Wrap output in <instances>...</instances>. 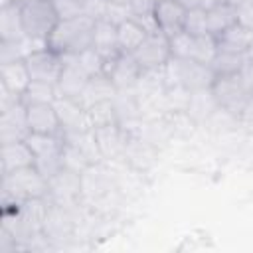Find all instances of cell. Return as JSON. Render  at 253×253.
<instances>
[{
  "label": "cell",
  "mask_w": 253,
  "mask_h": 253,
  "mask_svg": "<svg viewBox=\"0 0 253 253\" xmlns=\"http://www.w3.org/2000/svg\"><path fill=\"white\" fill-rule=\"evenodd\" d=\"M93 26H95V20L85 14L61 18L57 22V26L53 28L51 36L47 38V47L51 51L59 53L61 57L79 53V51L91 47Z\"/></svg>",
  "instance_id": "cell-1"
},
{
  "label": "cell",
  "mask_w": 253,
  "mask_h": 253,
  "mask_svg": "<svg viewBox=\"0 0 253 253\" xmlns=\"http://www.w3.org/2000/svg\"><path fill=\"white\" fill-rule=\"evenodd\" d=\"M47 178L36 166L2 174V206H14L30 198H47Z\"/></svg>",
  "instance_id": "cell-2"
},
{
  "label": "cell",
  "mask_w": 253,
  "mask_h": 253,
  "mask_svg": "<svg viewBox=\"0 0 253 253\" xmlns=\"http://www.w3.org/2000/svg\"><path fill=\"white\" fill-rule=\"evenodd\" d=\"M166 87H182L188 93L211 89L215 81V73L208 63H200L194 59L172 57L168 65L162 69Z\"/></svg>",
  "instance_id": "cell-3"
},
{
  "label": "cell",
  "mask_w": 253,
  "mask_h": 253,
  "mask_svg": "<svg viewBox=\"0 0 253 253\" xmlns=\"http://www.w3.org/2000/svg\"><path fill=\"white\" fill-rule=\"evenodd\" d=\"M20 18H22V28L26 38L40 40V42H47L53 28L61 20L55 4L49 0H30L22 4Z\"/></svg>",
  "instance_id": "cell-4"
},
{
  "label": "cell",
  "mask_w": 253,
  "mask_h": 253,
  "mask_svg": "<svg viewBox=\"0 0 253 253\" xmlns=\"http://www.w3.org/2000/svg\"><path fill=\"white\" fill-rule=\"evenodd\" d=\"M170 47H172V57L194 59V61L208 63V65L217 51V43H215L213 36H210V34L192 36L184 30L170 38Z\"/></svg>",
  "instance_id": "cell-5"
},
{
  "label": "cell",
  "mask_w": 253,
  "mask_h": 253,
  "mask_svg": "<svg viewBox=\"0 0 253 253\" xmlns=\"http://www.w3.org/2000/svg\"><path fill=\"white\" fill-rule=\"evenodd\" d=\"M132 57L136 59L142 71H162L172 59L170 38L158 30L150 32L144 42L132 51Z\"/></svg>",
  "instance_id": "cell-6"
},
{
  "label": "cell",
  "mask_w": 253,
  "mask_h": 253,
  "mask_svg": "<svg viewBox=\"0 0 253 253\" xmlns=\"http://www.w3.org/2000/svg\"><path fill=\"white\" fill-rule=\"evenodd\" d=\"M211 95L219 109H225L233 115H239L241 107L249 99V91L241 79V73L215 77V81L211 85Z\"/></svg>",
  "instance_id": "cell-7"
},
{
  "label": "cell",
  "mask_w": 253,
  "mask_h": 253,
  "mask_svg": "<svg viewBox=\"0 0 253 253\" xmlns=\"http://www.w3.org/2000/svg\"><path fill=\"white\" fill-rule=\"evenodd\" d=\"M47 188H49V202L63 204V206H73L75 200L83 194V174L61 166L53 176L47 178Z\"/></svg>",
  "instance_id": "cell-8"
},
{
  "label": "cell",
  "mask_w": 253,
  "mask_h": 253,
  "mask_svg": "<svg viewBox=\"0 0 253 253\" xmlns=\"http://www.w3.org/2000/svg\"><path fill=\"white\" fill-rule=\"evenodd\" d=\"M26 63L32 75V81H43L55 85L59 79V73L63 69V57L49 47L36 49L26 55Z\"/></svg>",
  "instance_id": "cell-9"
},
{
  "label": "cell",
  "mask_w": 253,
  "mask_h": 253,
  "mask_svg": "<svg viewBox=\"0 0 253 253\" xmlns=\"http://www.w3.org/2000/svg\"><path fill=\"white\" fill-rule=\"evenodd\" d=\"M105 73L111 77V81L117 85L119 91H130L136 89L142 69L136 63V59L132 57V53H119L117 57H113L111 61H107Z\"/></svg>",
  "instance_id": "cell-10"
},
{
  "label": "cell",
  "mask_w": 253,
  "mask_h": 253,
  "mask_svg": "<svg viewBox=\"0 0 253 253\" xmlns=\"http://www.w3.org/2000/svg\"><path fill=\"white\" fill-rule=\"evenodd\" d=\"M186 8L176 2V0H156L152 4V20L154 28L162 32L164 36L172 38L178 32L184 30V20H186Z\"/></svg>",
  "instance_id": "cell-11"
},
{
  "label": "cell",
  "mask_w": 253,
  "mask_h": 253,
  "mask_svg": "<svg viewBox=\"0 0 253 253\" xmlns=\"http://www.w3.org/2000/svg\"><path fill=\"white\" fill-rule=\"evenodd\" d=\"M26 117H28L30 132L63 134L61 121L53 103H26Z\"/></svg>",
  "instance_id": "cell-12"
},
{
  "label": "cell",
  "mask_w": 253,
  "mask_h": 253,
  "mask_svg": "<svg viewBox=\"0 0 253 253\" xmlns=\"http://www.w3.org/2000/svg\"><path fill=\"white\" fill-rule=\"evenodd\" d=\"M30 134L28 117H26V103L16 101L14 105L0 111V142L24 140Z\"/></svg>",
  "instance_id": "cell-13"
},
{
  "label": "cell",
  "mask_w": 253,
  "mask_h": 253,
  "mask_svg": "<svg viewBox=\"0 0 253 253\" xmlns=\"http://www.w3.org/2000/svg\"><path fill=\"white\" fill-rule=\"evenodd\" d=\"M53 105H55V111H57V115H59L63 134L81 132V130H89V128H91L87 109H85L77 99L57 97V99L53 101Z\"/></svg>",
  "instance_id": "cell-14"
},
{
  "label": "cell",
  "mask_w": 253,
  "mask_h": 253,
  "mask_svg": "<svg viewBox=\"0 0 253 253\" xmlns=\"http://www.w3.org/2000/svg\"><path fill=\"white\" fill-rule=\"evenodd\" d=\"M89 81V75L69 57H63V69L59 73V79L55 83L57 87V97L65 99H81L83 89Z\"/></svg>",
  "instance_id": "cell-15"
},
{
  "label": "cell",
  "mask_w": 253,
  "mask_h": 253,
  "mask_svg": "<svg viewBox=\"0 0 253 253\" xmlns=\"http://www.w3.org/2000/svg\"><path fill=\"white\" fill-rule=\"evenodd\" d=\"M91 130L95 134V140H97V146H99L103 158L123 156L126 138H128V132H125V126H121L119 123H113V125H105V126H95Z\"/></svg>",
  "instance_id": "cell-16"
},
{
  "label": "cell",
  "mask_w": 253,
  "mask_h": 253,
  "mask_svg": "<svg viewBox=\"0 0 253 253\" xmlns=\"http://www.w3.org/2000/svg\"><path fill=\"white\" fill-rule=\"evenodd\" d=\"M32 83V75L26 59H16L8 63H0V87L22 97Z\"/></svg>",
  "instance_id": "cell-17"
},
{
  "label": "cell",
  "mask_w": 253,
  "mask_h": 253,
  "mask_svg": "<svg viewBox=\"0 0 253 253\" xmlns=\"http://www.w3.org/2000/svg\"><path fill=\"white\" fill-rule=\"evenodd\" d=\"M0 162H2V174H8V172L20 170V168L36 166V154L32 152L26 138L24 140H12V142L2 144Z\"/></svg>",
  "instance_id": "cell-18"
},
{
  "label": "cell",
  "mask_w": 253,
  "mask_h": 253,
  "mask_svg": "<svg viewBox=\"0 0 253 253\" xmlns=\"http://www.w3.org/2000/svg\"><path fill=\"white\" fill-rule=\"evenodd\" d=\"M91 47H93V49H97V51H99L107 61H111L113 57H117V55L121 53L119 38H117V24L109 22L107 18L95 20Z\"/></svg>",
  "instance_id": "cell-19"
},
{
  "label": "cell",
  "mask_w": 253,
  "mask_h": 253,
  "mask_svg": "<svg viewBox=\"0 0 253 253\" xmlns=\"http://www.w3.org/2000/svg\"><path fill=\"white\" fill-rule=\"evenodd\" d=\"M119 95V89L117 85L111 81V77L107 73H99V75H93L89 77L85 89H83V95L79 99V103L87 109L91 105H97V103H105V101H113L115 97Z\"/></svg>",
  "instance_id": "cell-20"
},
{
  "label": "cell",
  "mask_w": 253,
  "mask_h": 253,
  "mask_svg": "<svg viewBox=\"0 0 253 253\" xmlns=\"http://www.w3.org/2000/svg\"><path fill=\"white\" fill-rule=\"evenodd\" d=\"M217 49L223 51H235V53H247L253 45V32L245 28L243 24H233L219 36H215Z\"/></svg>",
  "instance_id": "cell-21"
},
{
  "label": "cell",
  "mask_w": 253,
  "mask_h": 253,
  "mask_svg": "<svg viewBox=\"0 0 253 253\" xmlns=\"http://www.w3.org/2000/svg\"><path fill=\"white\" fill-rule=\"evenodd\" d=\"M123 158L136 170H146L154 164L156 152H154V144H150L148 140H144L142 136H128L126 138V146L123 152Z\"/></svg>",
  "instance_id": "cell-22"
},
{
  "label": "cell",
  "mask_w": 253,
  "mask_h": 253,
  "mask_svg": "<svg viewBox=\"0 0 253 253\" xmlns=\"http://www.w3.org/2000/svg\"><path fill=\"white\" fill-rule=\"evenodd\" d=\"M217 111V103L211 95V89H206V91H196V93H190V99H188V105H186V115L190 121H194L196 125H206V121Z\"/></svg>",
  "instance_id": "cell-23"
},
{
  "label": "cell",
  "mask_w": 253,
  "mask_h": 253,
  "mask_svg": "<svg viewBox=\"0 0 253 253\" xmlns=\"http://www.w3.org/2000/svg\"><path fill=\"white\" fill-rule=\"evenodd\" d=\"M150 32L136 20L128 18L117 26V38H119V47L123 53H132L148 36Z\"/></svg>",
  "instance_id": "cell-24"
},
{
  "label": "cell",
  "mask_w": 253,
  "mask_h": 253,
  "mask_svg": "<svg viewBox=\"0 0 253 253\" xmlns=\"http://www.w3.org/2000/svg\"><path fill=\"white\" fill-rule=\"evenodd\" d=\"M24 28L20 18V6L12 4L6 8H0V42H18L24 40Z\"/></svg>",
  "instance_id": "cell-25"
},
{
  "label": "cell",
  "mask_w": 253,
  "mask_h": 253,
  "mask_svg": "<svg viewBox=\"0 0 253 253\" xmlns=\"http://www.w3.org/2000/svg\"><path fill=\"white\" fill-rule=\"evenodd\" d=\"M206 22H208V34L215 38L233 24H237V8L215 4L210 10H206Z\"/></svg>",
  "instance_id": "cell-26"
},
{
  "label": "cell",
  "mask_w": 253,
  "mask_h": 253,
  "mask_svg": "<svg viewBox=\"0 0 253 253\" xmlns=\"http://www.w3.org/2000/svg\"><path fill=\"white\" fill-rule=\"evenodd\" d=\"M247 63V53H235V51H223L217 49L213 59L210 61L211 71L215 73V77L219 75H235L241 73L243 65Z\"/></svg>",
  "instance_id": "cell-27"
},
{
  "label": "cell",
  "mask_w": 253,
  "mask_h": 253,
  "mask_svg": "<svg viewBox=\"0 0 253 253\" xmlns=\"http://www.w3.org/2000/svg\"><path fill=\"white\" fill-rule=\"evenodd\" d=\"M63 57H69L73 59L89 77L93 75H99V73H105V67H107V59L93 47H87L79 53H73V55H63Z\"/></svg>",
  "instance_id": "cell-28"
},
{
  "label": "cell",
  "mask_w": 253,
  "mask_h": 253,
  "mask_svg": "<svg viewBox=\"0 0 253 253\" xmlns=\"http://www.w3.org/2000/svg\"><path fill=\"white\" fill-rule=\"evenodd\" d=\"M57 99V87L43 81H32L28 91L22 95L24 103H53Z\"/></svg>",
  "instance_id": "cell-29"
},
{
  "label": "cell",
  "mask_w": 253,
  "mask_h": 253,
  "mask_svg": "<svg viewBox=\"0 0 253 253\" xmlns=\"http://www.w3.org/2000/svg\"><path fill=\"white\" fill-rule=\"evenodd\" d=\"M87 115H89L91 128L119 123V121H117V111H115L113 101H105V103H97V105L87 107Z\"/></svg>",
  "instance_id": "cell-30"
},
{
  "label": "cell",
  "mask_w": 253,
  "mask_h": 253,
  "mask_svg": "<svg viewBox=\"0 0 253 253\" xmlns=\"http://www.w3.org/2000/svg\"><path fill=\"white\" fill-rule=\"evenodd\" d=\"M184 32L192 36H206L208 34V22H206V10L202 8H192L186 12L184 20Z\"/></svg>",
  "instance_id": "cell-31"
},
{
  "label": "cell",
  "mask_w": 253,
  "mask_h": 253,
  "mask_svg": "<svg viewBox=\"0 0 253 253\" xmlns=\"http://www.w3.org/2000/svg\"><path fill=\"white\" fill-rule=\"evenodd\" d=\"M107 6H109V0H83V2H81L83 14L89 16V18H93V20L105 18Z\"/></svg>",
  "instance_id": "cell-32"
},
{
  "label": "cell",
  "mask_w": 253,
  "mask_h": 253,
  "mask_svg": "<svg viewBox=\"0 0 253 253\" xmlns=\"http://www.w3.org/2000/svg\"><path fill=\"white\" fill-rule=\"evenodd\" d=\"M237 121H239V128H243L247 134L253 136V97H249L247 103L241 107Z\"/></svg>",
  "instance_id": "cell-33"
},
{
  "label": "cell",
  "mask_w": 253,
  "mask_h": 253,
  "mask_svg": "<svg viewBox=\"0 0 253 253\" xmlns=\"http://www.w3.org/2000/svg\"><path fill=\"white\" fill-rule=\"evenodd\" d=\"M237 22L253 32V0H243L237 6Z\"/></svg>",
  "instance_id": "cell-34"
},
{
  "label": "cell",
  "mask_w": 253,
  "mask_h": 253,
  "mask_svg": "<svg viewBox=\"0 0 253 253\" xmlns=\"http://www.w3.org/2000/svg\"><path fill=\"white\" fill-rule=\"evenodd\" d=\"M180 2L186 10H192V8H202V10H210L211 6L217 4V0H176Z\"/></svg>",
  "instance_id": "cell-35"
},
{
  "label": "cell",
  "mask_w": 253,
  "mask_h": 253,
  "mask_svg": "<svg viewBox=\"0 0 253 253\" xmlns=\"http://www.w3.org/2000/svg\"><path fill=\"white\" fill-rule=\"evenodd\" d=\"M243 0H217V4H225V6H231V8H237Z\"/></svg>",
  "instance_id": "cell-36"
},
{
  "label": "cell",
  "mask_w": 253,
  "mask_h": 253,
  "mask_svg": "<svg viewBox=\"0 0 253 253\" xmlns=\"http://www.w3.org/2000/svg\"><path fill=\"white\" fill-rule=\"evenodd\" d=\"M14 0H0V8H6V6H12Z\"/></svg>",
  "instance_id": "cell-37"
},
{
  "label": "cell",
  "mask_w": 253,
  "mask_h": 253,
  "mask_svg": "<svg viewBox=\"0 0 253 253\" xmlns=\"http://www.w3.org/2000/svg\"><path fill=\"white\" fill-rule=\"evenodd\" d=\"M26 2H30V0H14V4H18V6H22V4H26Z\"/></svg>",
  "instance_id": "cell-38"
},
{
  "label": "cell",
  "mask_w": 253,
  "mask_h": 253,
  "mask_svg": "<svg viewBox=\"0 0 253 253\" xmlns=\"http://www.w3.org/2000/svg\"><path fill=\"white\" fill-rule=\"evenodd\" d=\"M49 2H53V4H57V2H59V0H49Z\"/></svg>",
  "instance_id": "cell-39"
},
{
  "label": "cell",
  "mask_w": 253,
  "mask_h": 253,
  "mask_svg": "<svg viewBox=\"0 0 253 253\" xmlns=\"http://www.w3.org/2000/svg\"><path fill=\"white\" fill-rule=\"evenodd\" d=\"M148 2H152V4H154V2H156V0H148Z\"/></svg>",
  "instance_id": "cell-40"
}]
</instances>
